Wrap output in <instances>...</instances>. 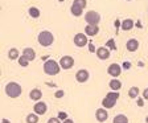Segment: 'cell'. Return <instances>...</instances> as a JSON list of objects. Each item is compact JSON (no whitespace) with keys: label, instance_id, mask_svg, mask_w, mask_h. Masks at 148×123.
Returning a JSON list of instances; mask_svg holds the SVG:
<instances>
[{"label":"cell","instance_id":"obj_1","mask_svg":"<svg viewBox=\"0 0 148 123\" xmlns=\"http://www.w3.org/2000/svg\"><path fill=\"white\" fill-rule=\"evenodd\" d=\"M42 69L46 76L53 77V76H57L62 68H61V65H60V62H57L56 60H46V61L44 62Z\"/></svg>","mask_w":148,"mask_h":123},{"label":"cell","instance_id":"obj_2","mask_svg":"<svg viewBox=\"0 0 148 123\" xmlns=\"http://www.w3.org/2000/svg\"><path fill=\"white\" fill-rule=\"evenodd\" d=\"M21 93H23L21 85L15 82V81L8 82L5 85V94H7V97H9V98H18V97L21 96Z\"/></svg>","mask_w":148,"mask_h":123},{"label":"cell","instance_id":"obj_3","mask_svg":"<svg viewBox=\"0 0 148 123\" xmlns=\"http://www.w3.org/2000/svg\"><path fill=\"white\" fill-rule=\"evenodd\" d=\"M37 41L41 46H50L53 43H54V34L50 31H41L37 36Z\"/></svg>","mask_w":148,"mask_h":123},{"label":"cell","instance_id":"obj_4","mask_svg":"<svg viewBox=\"0 0 148 123\" xmlns=\"http://www.w3.org/2000/svg\"><path fill=\"white\" fill-rule=\"evenodd\" d=\"M85 21L87 24H99L101 21V15H99L97 11H89V12L85 13Z\"/></svg>","mask_w":148,"mask_h":123},{"label":"cell","instance_id":"obj_5","mask_svg":"<svg viewBox=\"0 0 148 123\" xmlns=\"http://www.w3.org/2000/svg\"><path fill=\"white\" fill-rule=\"evenodd\" d=\"M74 45L78 46V48H83L89 44V40H87V34L86 33H77L73 38Z\"/></svg>","mask_w":148,"mask_h":123},{"label":"cell","instance_id":"obj_6","mask_svg":"<svg viewBox=\"0 0 148 123\" xmlns=\"http://www.w3.org/2000/svg\"><path fill=\"white\" fill-rule=\"evenodd\" d=\"M75 81H77L78 83H85V82H87L89 81V78H90V73H89V70L87 69H79V70L75 73Z\"/></svg>","mask_w":148,"mask_h":123},{"label":"cell","instance_id":"obj_7","mask_svg":"<svg viewBox=\"0 0 148 123\" xmlns=\"http://www.w3.org/2000/svg\"><path fill=\"white\" fill-rule=\"evenodd\" d=\"M60 65L64 70H69L74 66V58L71 56H62L61 60H60Z\"/></svg>","mask_w":148,"mask_h":123},{"label":"cell","instance_id":"obj_8","mask_svg":"<svg viewBox=\"0 0 148 123\" xmlns=\"http://www.w3.org/2000/svg\"><path fill=\"white\" fill-rule=\"evenodd\" d=\"M122 66H120L119 64H116V62H114V64H111V65H108V68H107V73H108V76H111V77H114V78H116V77H119L120 74H122Z\"/></svg>","mask_w":148,"mask_h":123},{"label":"cell","instance_id":"obj_9","mask_svg":"<svg viewBox=\"0 0 148 123\" xmlns=\"http://www.w3.org/2000/svg\"><path fill=\"white\" fill-rule=\"evenodd\" d=\"M33 111L36 113L37 115H45L46 111H48V105H46L45 102H42V101H38V102L34 103Z\"/></svg>","mask_w":148,"mask_h":123},{"label":"cell","instance_id":"obj_10","mask_svg":"<svg viewBox=\"0 0 148 123\" xmlns=\"http://www.w3.org/2000/svg\"><path fill=\"white\" fill-rule=\"evenodd\" d=\"M95 54H97V57H98L99 60L105 61V60L110 58V49H108L107 46H101V48H98V49H97Z\"/></svg>","mask_w":148,"mask_h":123},{"label":"cell","instance_id":"obj_11","mask_svg":"<svg viewBox=\"0 0 148 123\" xmlns=\"http://www.w3.org/2000/svg\"><path fill=\"white\" fill-rule=\"evenodd\" d=\"M95 118H97V120H98V122L105 123L106 120H107V118H108V113H107V110H106L105 107L97 109V111H95Z\"/></svg>","mask_w":148,"mask_h":123},{"label":"cell","instance_id":"obj_12","mask_svg":"<svg viewBox=\"0 0 148 123\" xmlns=\"http://www.w3.org/2000/svg\"><path fill=\"white\" fill-rule=\"evenodd\" d=\"M85 33L90 37H94L99 33V27L97 24H87L85 27Z\"/></svg>","mask_w":148,"mask_h":123},{"label":"cell","instance_id":"obj_13","mask_svg":"<svg viewBox=\"0 0 148 123\" xmlns=\"http://www.w3.org/2000/svg\"><path fill=\"white\" fill-rule=\"evenodd\" d=\"M21 56H24L25 58L28 60V61H34V58H36V50L33 49V48H24V50H23Z\"/></svg>","mask_w":148,"mask_h":123},{"label":"cell","instance_id":"obj_14","mask_svg":"<svg viewBox=\"0 0 148 123\" xmlns=\"http://www.w3.org/2000/svg\"><path fill=\"white\" fill-rule=\"evenodd\" d=\"M126 49L131 53L136 52V50L139 49V41L136 40V38H130V40L126 43Z\"/></svg>","mask_w":148,"mask_h":123},{"label":"cell","instance_id":"obj_15","mask_svg":"<svg viewBox=\"0 0 148 123\" xmlns=\"http://www.w3.org/2000/svg\"><path fill=\"white\" fill-rule=\"evenodd\" d=\"M29 98H31L32 101H34V102L41 101V98H42V91H41L40 89L34 87V89H32L31 93H29Z\"/></svg>","mask_w":148,"mask_h":123},{"label":"cell","instance_id":"obj_16","mask_svg":"<svg viewBox=\"0 0 148 123\" xmlns=\"http://www.w3.org/2000/svg\"><path fill=\"white\" fill-rule=\"evenodd\" d=\"M134 25H135V23H134L132 19H126V20H123V21H122L120 28H122V31L128 32V31H131V29L134 28Z\"/></svg>","mask_w":148,"mask_h":123},{"label":"cell","instance_id":"obj_17","mask_svg":"<svg viewBox=\"0 0 148 123\" xmlns=\"http://www.w3.org/2000/svg\"><path fill=\"white\" fill-rule=\"evenodd\" d=\"M115 105H116V99H112L107 96L102 99V106H103L105 109H112Z\"/></svg>","mask_w":148,"mask_h":123},{"label":"cell","instance_id":"obj_18","mask_svg":"<svg viewBox=\"0 0 148 123\" xmlns=\"http://www.w3.org/2000/svg\"><path fill=\"white\" fill-rule=\"evenodd\" d=\"M70 12H71V15H73V16L79 17V16H82V13H83V8H82V7H79L78 4L73 3V4H71V7H70Z\"/></svg>","mask_w":148,"mask_h":123},{"label":"cell","instance_id":"obj_19","mask_svg":"<svg viewBox=\"0 0 148 123\" xmlns=\"http://www.w3.org/2000/svg\"><path fill=\"white\" fill-rule=\"evenodd\" d=\"M108 87L111 90H114V91H119L120 87H122V82H120L118 78H112V80L108 82Z\"/></svg>","mask_w":148,"mask_h":123},{"label":"cell","instance_id":"obj_20","mask_svg":"<svg viewBox=\"0 0 148 123\" xmlns=\"http://www.w3.org/2000/svg\"><path fill=\"white\" fill-rule=\"evenodd\" d=\"M18 57H20V52H18L16 48H11V49L8 50V58L9 60L15 61V60H18Z\"/></svg>","mask_w":148,"mask_h":123},{"label":"cell","instance_id":"obj_21","mask_svg":"<svg viewBox=\"0 0 148 123\" xmlns=\"http://www.w3.org/2000/svg\"><path fill=\"white\" fill-rule=\"evenodd\" d=\"M139 94H140V89H139L138 86L130 87V90H128V97H130V98L136 99L139 97Z\"/></svg>","mask_w":148,"mask_h":123},{"label":"cell","instance_id":"obj_22","mask_svg":"<svg viewBox=\"0 0 148 123\" xmlns=\"http://www.w3.org/2000/svg\"><path fill=\"white\" fill-rule=\"evenodd\" d=\"M28 13H29V16H31V17L38 19V17H40V15H41V11L37 8V7H31V8L28 9Z\"/></svg>","mask_w":148,"mask_h":123},{"label":"cell","instance_id":"obj_23","mask_svg":"<svg viewBox=\"0 0 148 123\" xmlns=\"http://www.w3.org/2000/svg\"><path fill=\"white\" fill-rule=\"evenodd\" d=\"M112 123H128V118H127L124 114H118L114 117Z\"/></svg>","mask_w":148,"mask_h":123},{"label":"cell","instance_id":"obj_24","mask_svg":"<svg viewBox=\"0 0 148 123\" xmlns=\"http://www.w3.org/2000/svg\"><path fill=\"white\" fill-rule=\"evenodd\" d=\"M38 117L40 115H37L36 113H32V114H28L27 115V123H38Z\"/></svg>","mask_w":148,"mask_h":123},{"label":"cell","instance_id":"obj_25","mask_svg":"<svg viewBox=\"0 0 148 123\" xmlns=\"http://www.w3.org/2000/svg\"><path fill=\"white\" fill-rule=\"evenodd\" d=\"M105 46H107L110 50H116V44H115L114 38H110V40H107V43L105 44Z\"/></svg>","mask_w":148,"mask_h":123},{"label":"cell","instance_id":"obj_26","mask_svg":"<svg viewBox=\"0 0 148 123\" xmlns=\"http://www.w3.org/2000/svg\"><path fill=\"white\" fill-rule=\"evenodd\" d=\"M17 61H18V65H20V66H23V68H27L28 65H29V61L25 58L24 56H20Z\"/></svg>","mask_w":148,"mask_h":123},{"label":"cell","instance_id":"obj_27","mask_svg":"<svg viewBox=\"0 0 148 123\" xmlns=\"http://www.w3.org/2000/svg\"><path fill=\"white\" fill-rule=\"evenodd\" d=\"M106 96L110 97V98H112V99H116V101H118V98H119V91H114V90H111V91H108Z\"/></svg>","mask_w":148,"mask_h":123},{"label":"cell","instance_id":"obj_28","mask_svg":"<svg viewBox=\"0 0 148 123\" xmlns=\"http://www.w3.org/2000/svg\"><path fill=\"white\" fill-rule=\"evenodd\" d=\"M73 3L78 4V5H79V7H82L83 9L86 8V5H87V1H86V0H74Z\"/></svg>","mask_w":148,"mask_h":123},{"label":"cell","instance_id":"obj_29","mask_svg":"<svg viewBox=\"0 0 148 123\" xmlns=\"http://www.w3.org/2000/svg\"><path fill=\"white\" fill-rule=\"evenodd\" d=\"M87 46H89V52H90V53H94V52H97L95 46H94V44H92L91 41H89V44H87Z\"/></svg>","mask_w":148,"mask_h":123},{"label":"cell","instance_id":"obj_30","mask_svg":"<svg viewBox=\"0 0 148 123\" xmlns=\"http://www.w3.org/2000/svg\"><path fill=\"white\" fill-rule=\"evenodd\" d=\"M64 96H65V91H64V90H57V91H56V94H54L56 98H62Z\"/></svg>","mask_w":148,"mask_h":123},{"label":"cell","instance_id":"obj_31","mask_svg":"<svg viewBox=\"0 0 148 123\" xmlns=\"http://www.w3.org/2000/svg\"><path fill=\"white\" fill-rule=\"evenodd\" d=\"M122 68L124 69V70H130V69H131V62H128V61H124L123 64H122Z\"/></svg>","mask_w":148,"mask_h":123},{"label":"cell","instance_id":"obj_32","mask_svg":"<svg viewBox=\"0 0 148 123\" xmlns=\"http://www.w3.org/2000/svg\"><path fill=\"white\" fill-rule=\"evenodd\" d=\"M48 123H61V119H60L58 117L57 118H50V119H48Z\"/></svg>","mask_w":148,"mask_h":123},{"label":"cell","instance_id":"obj_33","mask_svg":"<svg viewBox=\"0 0 148 123\" xmlns=\"http://www.w3.org/2000/svg\"><path fill=\"white\" fill-rule=\"evenodd\" d=\"M138 101H136V103H138L139 107H143L144 106V98H136Z\"/></svg>","mask_w":148,"mask_h":123},{"label":"cell","instance_id":"obj_34","mask_svg":"<svg viewBox=\"0 0 148 123\" xmlns=\"http://www.w3.org/2000/svg\"><path fill=\"white\" fill-rule=\"evenodd\" d=\"M142 96H143V98H144L145 101H148V87H145V89L142 91Z\"/></svg>","mask_w":148,"mask_h":123},{"label":"cell","instance_id":"obj_35","mask_svg":"<svg viewBox=\"0 0 148 123\" xmlns=\"http://www.w3.org/2000/svg\"><path fill=\"white\" fill-rule=\"evenodd\" d=\"M58 118H60V119H68V114H66V113H62V111H61V113H58Z\"/></svg>","mask_w":148,"mask_h":123},{"label":"cell","instance_id":"obj_36","mask_svg":"<svg viewBox=\"0 0 148 123\" xmlns=\"http://www.w3.org/2000/svg\"><path fill=\"white\" fill-rule=\"evenodd\" d=\"M62 123H74V122H73V119H69V118H68V119L62 120Z\"/></svg>","mask_w":148,"mask_h":123},{"label":"cell","instance_id":"obj_37","mask_svg":"<svg viewBox=\"0 0 148 123\" xmlns=\"http://www.w3.org/2000/svg\"><path fill=\"white\" fill-rule=\"evenodd\" d=\"M1 123H11V122H9L7 118H1Z\"/></svg>","mask_w":148,"mask_h":123},{"label":"cell","instance_id":"obj_38","mask_svg":"<svg viewBox=\"0 0 148 123\" xmlns=\"http://www.w3.org/2000/svg\"><path fill=\"white\" fill-rule=\"evenodd\" d=\"M145 123H148V115L145 117Z\"/></svg>","mask_w":148,"mask_h":123},{"label":"cell","instance_id":"obj_39","mask_svg":"<svg viewBox=\"0 0 148 123\" xmlns=\"http://www.w3.org/2000/svg\"><path fill=\"white\" fill-rule=\"evenodd\" d=\"M58 1H60V3H62V1H65V0H58Z\"/></svg>","mask_w":148,"mask_h":123},{"label":"cell","instance_id":"obj_40","mask_svg":"<svg viewBox=\"0 0 148 123\" xmlns=\"http://www.w3.org/2000/svg\"><path fill=\"white\" fill-rule=\"evenodd\" d=\"M147 13H148V7H147Z\"/></svg>","mask_w":148,"mask_h":123},{"label":"cell","instance_id":"obj_41","mask_svg":"<svg viewBox=\"0 0 148 123\" xmlns=\"http://www.w3.org/2000/svg\"><path fill=\"white\" fill-rule=\"evenodd\" d=\"M127 1H131V0H127Z\"/></svg>","mask_w":148,"mask_h":123}]
</instances>
